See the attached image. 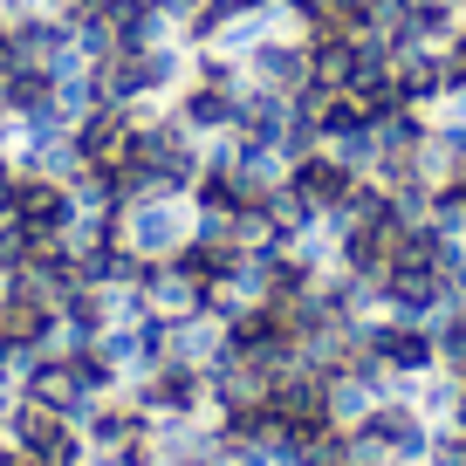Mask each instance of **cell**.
<instances>
[{"label": "cell", "instance_id": "cell-1", "mask_svg": "<svg viewBox=\"0 0 466 466\" xmlns=\"http://www.w3.org/2000/svg\"><path fill=\"white\" fill-rule=\"evenodd\" d=\"M116 240L137 261H172L192 240V199L186 192H137V199H124L116 206Z\"/></svg>", "mask_w": 466, "mask_h": 466}, {"label": "cell", "instance_id": "cell-2", "mask_svg": "<svg viewBox=\"0 0 466 466\" xmlns=\"http://www.w3.org/2000/svg\"><path fill=\"white\" fill-rule=\"evenodd\" d=\"M124 391L151 411V425H186V419H206V411H213V398H206V370L172 364V357L151 364V370H137Z\"/></svg>", "mask_w": 466, "mask_h": 466}, {"label": "cell", "instance_id": "cell-3", "mask_svg": "<svg viewBox=\"0 0 466 466\" xmlns=\"http://www.w3.org/2000/svg\"><path fill=\"white\" fill-rule=\"evenodd\" d=\"M364 350H370V364H378L391 384H411V378H425V370H439V336H432V322L370 316V322H364Z\"/></svg>", "mask_w": 466, "mask_h": 466}, {"label": "cell", "instance_id": "cell-4", "mask_svg": "<svg viewBox=\"0 0 466 466\" xmlns=\"http://www.w3.org/2000/svg\"><path fill=\"white\" fill-rule=\"evenodd\" d=\"M240 69H248V83L295 96V89L309 83V35H295V28H268V15H261V35H254V48L240 56Z\"/></svg>", "mask_w": 466, "mask_h": 466}, {"label": "cell", "instance_id": "cell-5", "mask_svg": "<svg viewBox=\"0 0 466 466\" xmlns=\"http://www.w3.org/2000/svg\"><path fill=\"white\" fill-rule=\"evenodd\" d=\"M76 219V186L69 178H48V172H21L15 178V227L28 240H62Z\"/></svg>", "mask_w": 466, "mask_h": 466}, {"label": "cell", "instance_id": "cell-6", "mask_svg": "<svg viewBox=\"0 0 466 466\" xmlns=\"http://www.w3.org/2000/svg\"><path fill=\"white\" fill-rule=\"evenodd\" d=\"M357 432H364L370 446H384L391 460H425V446H432V419H425V411L411 405L405 391H384Z\"/></svg>", "mask_w": 466, "mask_h": 466}, {"label": "cell", "instance_id": "cell-7", "mask_svg": "<svg viewBox=\"0 0 466 466\" xmlns=\"http://www.w3.org/2000/svg\"><path fill=\"white\" fill-rule=\"evenodd\" d=\"M281 186H289V192H295V199H302L316 219H329L336 206L357 192V172H350V165L336 158L329 145H316L309 158H295V165H289V178H281Z\"/></svg>", "mask_w": 466, "mask_h": 466}, {"label": "cell", "instance_id": "cell-8", "mask_svg": "<svg viewBox=\"0 0 466 466\" xmlns=\"http://www.w3.org/2000/svg\"><path fill=\"white\" fill-rule=\"evenodd\" d=\"M165 110H172L192 137H206V145H213V137H227V131H233V116H240V89L192 83V76H186V83L172 89V103H165Z\"/></svg>", "mask_w": 466, "mask_h": 466}, {"label": "cell", "instance_id": "cell-9", "mask_svg": "<svg viewBox=\"0 0 466 466\" xmlns=\"http://www.w3.org/2000/svg\"><path fill=\"white\" fill-rule=\"evenodd\" d=\"M391 83H398V103H411V110H439L452 96L439 48H391Z\"/></svg>", "mask_w": 466, "mask_h": 466}, {"label": "cell", "instance_id": "cell-10", "mask_svg": "<svg viewBox=\"0 0 466 466\" xmlns=\"http://www.w3.org/2000/svg\"><path fill=\"white\" fill-rule=\"evenodd\" d=\"M76 425H83L89 452H116V446H131V439H145V432H151V411L137 405L131 391H110V398H96V405H89Z\"/></svg>", "mask_w": 466, "mask_h": 466}, {"label": "cell", "instance_id": "cell-11", "mask_svg": "<svg viewBox=\"0 0 466 466\" xmlns=\"http://www.w3.org/2000/svg\"><path fill=\"white\" fill-rule=\"evenodd\" d=\"M425 165H432V178H460L466 186V116H432Z\"/></svg>", "mask_w": 466, "mask_h": 466}, {"label": "cell", "instance_id": "cell-12", "mask_svg": "<svg viewBox=\"0 0 466 466\" xmlns=\"http://www.w3.org/2000/svg\"><path fill=\"white\" fill-rule=\"evenodd\" d=\"M0 96H7V116H42L56 103V76L48 69H7Z\"/></svg>", "mask_w": 466, "mask_h": 466}, {"label": "cell", "instance_id": "cell-13", "mask_svg": "<svg viewBox=\"0 0 466 466\" xmlns=\"http://www.w3.org/2000/svg\"><path fill=\"white\" fill-rule=\"evenodd\" d=\"M425 466H466V425H432Z\"/></svg>", "mask_w": 466, "mask_h": 466}, {"label": "cell", "instance_id": "cell-14", "mask_svg": "<svg viewBox=\"0 0 466 466\" xmlns=\"http://www.w3.org/2000/svg\"><path fill=\"white\" fill-rule=\"evenodd\" d=\"M15 158H0V219H7V213H15Z\"/></svg>", "mask_w": 466, "mask_h": 466}]
</instances>
